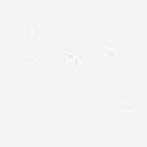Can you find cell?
Returning a JSON list of instances; mask_svg holds the SVG:
<instances>
[{
  "label": "cell",
  "mask_w": 147,
  "mask_h": 147,
  "mask_svg": "<svg viewBox=\"0 0 147 147\" xmlns=\"http://www.w3.org/2000/svg\"><path fill=\"white\" fill-rule=\"evenodd\" d=\"M120 109L124 111V112H129L133 109V105L129 104V102H122L121 105H120Z\"/></svg>",
  "instance_id": "1"
},
{
  "label": "cell",
  "mask_w": 147,
  "mask_h": 147,
  "mask_svg": "<svg viewBox=\"0 0 147 147\" xmlns=\"http://www.w3.org/2000/svg\"><path fill=\"white\" fill-rule=\"evenodd\" d=\"M27 33H28L29 37H35L38 34V28L35 26H29L28 29H27Z\"/></svg>",
  "instance_id": "2"
},
{
  "label": "cell",
  "mask_w": 147,
  "mask_h": 147,
  "mask_svg": "<svg viewBox=\"0 0 147 147\" xmlns=\"http://www.w3.org/2000/svg\"><path fill=\"white\" fill-rule=\"evenodd\" d=\"M113 53H114L113 50L111 47H108V46H104V47H102V54L108 55V57H112Z\"/></svg>",
  "instance_id": "3"
},
{
  "label": "cell",
  "mask_w": 147,
  "mask_h": 147,
  "mask_svg": "<svg viewBox=\"0 0 147 147\" xmlns=\"http://www.w3.org/2000/svg\"><path fill=\"white\" fill-rule=\"evenodd\" d=\"M27 64L37 65L38 64V58L35 57V55H28V57H27Z\"/></svg>",
  "instance_id": "4"
},
{
  "label": "cell",
  "mask_w": 147,
  "mask_h": 147,
  "mask_svg": "<svg viewBox=\"0 0 147 147\" xmlns=\"http://www.w3.org/2000/svg\"><path fill=\"white\" fill-rule=\"evenodd\" d=\"M74 65H77V66H79V65L83 64V58L80 57V55H75L74 57V61H73Z\"/></svg>",
  "instance_id": "5"
},
{
  "label": "cell",
  "mask_w": 147,
  "mask_h": 147,
  "mask_svg": "<svg viewBox=\"0 0 147 147\" xmlns=\"http://www.w3.org/2000/svg\"><path fill=\"white\" fill-rule=\"evenodd\" d=\"M74 57L75 55H73V54H67L66 55V61H67V64H73V61H74Z\"/></svg>",
  "instance_id": "6"
}]
</instances>
